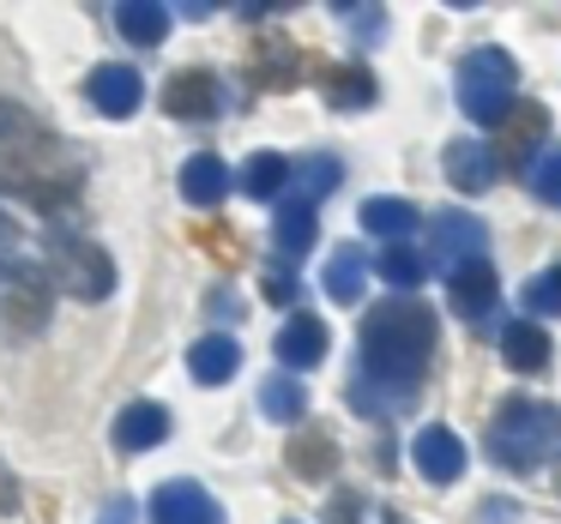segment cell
<instances>
[{
	"instance_id": "3957f363",
	"label": "cell",
	"mask_w": 561,
	"mask_h": 524,
	"mask_svg": "<svg viewBox=\"0 0 561 524\" xmlns=\"http://www.w3.org/2000/svg\"><path fill=\"white\" fill-rule=\"evenodd\" d=\"M489 458L513 476H531L543 470L549 458L561 452V410L556 404H537V398H507L495 416H489V434H483Z\"/></svg>"
},
{
	"instance_id": "9a60e30c",
	"label": "cell",
	"mask_w": 561,
	"mask_h": 524,
	"mask_svg": "<svg viewBox=\"0 0 561 524\" xmlns=\"http://www.w3.org/2000/svg\"><path fill=\"white\" fill-rule=\"evenodd\" d=\"M549 331L537 326V319H507L501 326V362L513 368V374H543L549 368Z\"/></svg>"
},
{
	"instance_id": "e0dca14e",
	"label": "cell",
	"mask_w": 561,
	"mask_h": 524,
	"mask_svg": "<svg viewBox=\"0 0 561 524\" xmlns=\"http://www.w3.org/2000/svg\"><path fill=\"white\" fill-rule=\"evenodd\" d=\"M110 434L122 452H151L158 440H170V410H163V404H127Z\"/></svg>"
},
{
	"instance_id": "52a82bcc",
	"label": "cell",
	"mask_w": 561,
	"mask_h": 524,
	"mask_svg": "<svg viewBox=\"0 0 561 524\" xmlns=\"http://www.w3.org/2000/svg\"><path fill=\"white\" fill-rule=\"evenodd\" d=\"M471 259H489V230L471 218V211H435L428 218V271H459L471 266Z\"/></svg>"
},
{
	"instance_id": "ac0fdd59",
	"label": "cell",
	"mask_w": 561,
	"mask_h": 524,
	"mask_svg": "<svg viewBox=\"0 0 561 524\" xmlns=\"http://www.w3.org/2000/svg\"><path fill=\"white\" fill-rule=\"evenodd\" d=\"M224 194H230V163L211 158V151H194L182 163V199L187 206H224Z\"/></svg>"
},
{
	"instance_id": "9c48e42d",
	"label": "cell",
	"mask_w": 561,
	"mask_h": 524,
	"mask_svg": "<svg viewBox=\"0 0 561 524\" xmlns=\"http://www.w3.org/2000/svg\"><path fill=\"white\" fill-rule=\"evenodd\" d=\"M447 302H453V314L459 319H471L477 331L495 319V302H501V283H495V271H489V259H471V266H459L447 278Z\"/></svg>"
},
{
	"instance_id": "83f0119b",
	"label": "cell",
	"mask_w": 561,
	"mask_h": 524,
	"mask_svg": "<svg viewBox=\"0 0 561 524\" xmlns=\"http://www.w3.org/2000/svg\"><path fill=\"white\" fill-rule=\"evenodd\" d=\"M549 133V109L543 103H525V109H513V133H507V163H525V145H537V139ZM531 170V163H525Z\"/></svg>"
},
{
	"instance_id": "5b68a950",
	"label": "cell",
	"mask_w": 561,
	"mask_h": 524,
	"mask_svg": "<svg viewBox=\"0 0 561 524\" xmlns=\"http://www.w3.org/2000/svg\"><path fill=\"white\" fill-rule=\"evenodd\" d=\"M513 97H519V61H513L507 49L483 43V49H471L459 61V109L471 115L477 127L507 121Z\"/></svg>"
},
{
	"instance_id": "44dd1931",
	"label": "cell",
	"mask_w": 561,
	"mask_h": 524,
	"mask_svg": "<svg viewBox=\"0 0 561 524\" xmlns=\"http://www.w3.org/2000/svg\"><path fill=\"white\" fill-rule=\"evenodd\" d=\"M236 187H242L248 199H278L284 187H290V158H278V151H254V158L242 163V175H236Z\"/></svg>"
},
{
	"instance_id": "8992f818",
	"label": "cell",
	"mask_w": 561,
	"mask_h": 524,
	"mask_svg": "<svg viewBox=\"0 0 561 524\" xmlns=\"http://www.w3.org/2000/svg\"><path fill=\"white\" fill-rule=\"evenodd\" d=\"M43 247H49V271H55V283H61L67 295H79V302H103V295L115 290V259L103 254L91 235L55 223Z\"/></svg>"
},
{
	"instance_id": "4fadbf2b",
	"label": "cell",
	"mask_w": 561,
	"mask_h": 524,
	"mask_svg": "<svg viewBox=\"0 0 561 524\" xmlns=\"http://www.w3.org/2000/svg\"><path fill=\"white\" fill-rule=\"evenodd\" d=\"M163 109H170L175 121H211V115L224 109V91L211 73H175L170 85H163Z\"/></svg>"
},
{
	"instance_id": "f546056e",
	"label": "cell",
	"mask_w": 561,
	"mask_h": 524,
	"mask_svg": "<svg viewBox=\"0 0 561 524\" xmlns=\"http://www.w3.org/2000/svg\"><path fill=\"white\" fill-rule=\"evenodd\" d=\"M556 319L561 314V266H549V271H537L531 283H525V319Z\"/></svg>"
},
{
	"instance_id": "7402d4cb",
	"label": "cell",
	"mask_w": 561,
	"mask_h": 524,
	"mask_svg": "<svg viewBox=\"0 0 561 524\" xmlns=\"http://www.w3.org/2000/svg\"><path fill=\"white\" fill-rule=\"evenodd\" d=\"M416 223H423V218H416L411 199H368V206H363V230L380 235V242H392V247H399Z\"/></svg>"
},
{
	"instance_id": "cb8c5ba5",
	"label": "cell",
	"mask_w": 561,
	"mask_h": 524,
	"mask_svg": "<svg viewBox=\"0 0 561 524\" xmlns=\"http://www.w3.org/2000/svg\"><path fill=\"white\" fill-rule=\"evenodd\" d=\"M320 91H327L332 109H368V103H375V79H368V67H327Z\"/></svg>"
},
{
	"instance_id": "e575fe53",
	"label": "cell",
	"mask_w": 561,
	"mask_h": 524,
	"mask_svg": "<svg viewBox=\"0 0 561 524\" xmlns=\"http://www.w3.org/2000/svg\"><path fill=\"white\" fill-rule=\"evenodd\" d=\"M115 524H127V519H115Z\"/></svg>"
},
{
	"instance_id": "d6a6232c",
	"label": "cell",
	"mask_w": 561,
	"mask_h": 524,
	"mask_svg": "<svg viewBox=\"0 0 561 524\" xmlns=\"http://www.w3.org/2000/svg\"><path fill=\"white\" fill-rule=\"evenodd\" d=\"M266 295H272V302H290V295H296V278H290L284 266H272V278H266Z\"/></svg>"
},
{
	"instance_id": "5bb4252c",
	"label": "cell",
	"mask_w": 561,
	"mask_h": 524,
	"mask_svg": "<svg viewBox=\"0 0 561 524\" xmlns=\"http://www.w3.org/2000/svg\"><path fill=\"white\" fill-rule=\"evenodd\" d=\"M278 362L284 368H314L320 356L332 350V331H327V319H314V314H296V319H284L278 326Z\"/></svg>"
},
{
	"instance_id": "4dcf8cb0",
	"label": "cell",
	"mask_w": 561,
	"mask_h": 524,
	"mask_svg": "<svg viewBox=\"0 0 561 524\" xmlns=\"http://www.w3.org/2000/svg\"><path fill=\"white\" fill-rule=\"evenodd\" d=\"M525 187H531V194L543 199V206H556V211H561V145H556V151H543V158H537L531 170H525Z\"/></svg>"
},
{
	"instance_id": "603a6c76",
	"label": "cell",
	"mask_w": 561,
	"mask_h": 524,
	"mask_svg": "<svg viewBox=\"0 0 561 524\" xmlns=\"http://www.w3.org/2000/svg\"><path fill=\"white\" fill-rule=\"evenodd\" d=\"M344 182V163L339 158H308V163H290V199H302V206H320V199L332 194V187Z\"/></svg>"
},
{
	"instance_id": "1f68e13d",
	"label": "cell",
	"mask_w": 561,
	"mask_h": 524,
	"mask_svg": "<svg viewBox=\"0 0 561 524\" xmlns=\"http://www.w3.org/2000/svg\"><path fill=\"white\" fill-rule=\"evenodd\" d=\"M339 19H351V25H356V43H380V25H387L380 7H351V0L339 7Z\"/></svg>"
},
{
	"instance_id": "d6986e66",
	"label": "cell",
	"mask_w": 561,
	"mask_h": 524,
	"mask_svg": "<svg viewBox=\"0 0 561 524\" xmlns=\"http://www.w3.org/2000/svg\"><path fill=\"white\" fill-rule=\"evenodd\" d=\"M363 283H368V254L356 242H344V247H332L327 254V295L332 302H363Z\"/></svg>"
},
{
	"instance_id": "ba28073f",
	"label": "cell",
	"mask_w": 561,
	"mask_h": 524,
	"mask_svg": "<svg viewBox=\"0 0 561 524\" xmlns=\"http://www.w3.org/2000/svg\"><path fill=\"white\" fill-rule=\"evenodd\" d=\"M411 464L423 470V482L447 488L465 476V440L453 434L447 422H428V428H416V440H411Z\"/></svg>"
},
{
	"instance_id": "484cf974",
	"label": "cell",
	"mask_w": 561,
	"mask_h": 524,
	"mask_svg": "<svg viewBox=\"0 0 561 524\" xmlns=\"http://www.w3.org/2000/svg\"><path fill=\"white\" fill-rule=\"evenodd\" d=\"M115 25H122V37H134V43H163L170 7H158V0H127V7H115Z\"/></svg>"
},
{
	"instance_id": "6da1fadb",
	"label": "cell",
	"mask_w": 561,
	"mask_h": 524,
	"mask_svg": "<svg viewBox=\"0 0 561 524\" xmlns=\"http://www.w3.org/2000/svg\"><path fill=\"white\" fill-rule=\"evenodd\" d=\"M435 356V314L411 295L399 302L368 307L363 331H356V380H351V404L375 422H392L399 410H411L416 386L428 374Z\"/></svg>"
},
{
	"instance_id": "4316f807",
	"label": "cell",
	"mask_w": 561,
	"mask_h": 524,
	"mask_svg": "<svg viewBox=\"0 0 561 524\" xmlns=\"http://www.w3.org/2000/svg\"><path fill=\"white\" fill-rule=\"evenodd\" d=\"M290 464L302 482H320V476H332V464H339V446H332L327 434H296L290 440Z\"/></svg>"
},
{
	"instance_id": "d4e9b609",
	"label": "cell",
	"mask_w": 561,
	"mask_h": 524,
	"mask_svg": "<svg viewBox=\"0 0 561 524\" xmlns=\"http://www.w3.org/2000/svg\"><path fill=\"white\" fill-rule=\"evenodd\" d=\"M260 410L272 416V422H302L308 416V392L296 374H272L266 386H260Z\"/></svg>"
},
{
	"instance_id": "277c9868",
	"label": "cell",
	"mask_w": 561,
	"mask_h": 524,
	"mask_svg": "<svg viewBox=\"0 0 561 524\" xmlns=\"http://www.w3.org/2000/svg\"><path fill=\"white\" fill-rule=\"evenodd\" d=\"M49 319V278L25 259V235L0 211V326L37 331Z\"/></svg>"
},
{
	"instance_id": "30bf717a",
	"label": "cell",
	"mask_w": 561,
	"mask_h": 524,
	"mask_svg": "<svg viewBox=\"0 0 561 524\" xmlns=\"http://www.w3.org/2000/svg\"><path fill=\"white\" fill-rule=\"evenodd\" d=\"M440 170H447V182L459 187V194H489L495 175H501V158L483 139H453V145L440 151Z\"/></svg>"
},
{
	"instance_id": "2e32d148",
	"label": "cell",
	"mask_w": 561,
	"mask_h": 524,
	"mask_svg": "<svg viewBox=\"0 0 561 524\" xmlns=\"http://www.w3.org/2000/svg\"><path fill=\"white\" fill-rule=\"evenodd\" d=\"M236 368H242V343L224 338V331H211V338H199L194 350H187V374H194L199 386H230Z\"/></svg>"
},
{
	"instance_id": "836d02e7",
	"label": "cell",
	"mask_w": 561,
	"mask_h": 524,
	"mask_svg": "<svg viewBox=\"0 0 561 524\" xmlns=\"http://www.w3.org/2000/svg\"><path fill=\"white\" fill-rule=\"evenodd\" d=\"M356 506H363L356 494H339V500H332V524H363V519H356Z\"/></svg>"
},
{
	"instance_id": "8fae6325",
	"label": "cell",
	"mask_w": 561,
	"mask_h": 524,
	"mask_svg": "<svg viewBox=\"0 0 561 524\" xmlns=\"http://www.w3.org/2000/svg\"><path fill=\"white\" fill-rule=\"evenodd\" d=\"M85 91H91V103H98V115H110V121H127V115L146 103V79H139L134 67H115V61H103L98 73L85 79Z\"/></svg>"
},
{
	"instance_id": "7a4b0ae2",
	"label": "cell",
	"mask_w": 561,
	"mask_h": 524,
	"mask_svg": "<svg viewBox=\"0 0 561 524\" xmlns=\"http://www.w3.org/2000/svg\"><path fill=\"white\" fill-rule=\"evenodd\" d=\"M0 194L31 199L37 211H61L67 199H79V158L13 103H0Z\"/></svg>"
},
{
	"instance_id": "7c38bea8",
	"label": "cell",
	"mask_w": 561,
	"mask_h": 524,
	"mask_svg": "<svg viewBox=\"0 0 561 524\" xmlns=\"http://www.w3.org/2000/svg\"><path fill=\"white\" fill-rule=\"evenodd\" d=\"M151 524H224V512L199 482H163L151 494Z\"/></svg>"
},
{
	"instance_id": "ffe728a7",
	"label": "cell",
	"mask_w": 561,
	"mask_h": 524,
	"mask_svg": "<svg viewBox=\"0 0 561 524\" xmlns=\"http://www.w3.org/2000/svg\"><path fill=\"white\" fill-rule=\"evenodd\" d=\"M320 223H314V206H302V199H284L278 206V223H272V242H278L284 259H302L308 247H314Z\"/></svg>"
},
{
	"instance_id": "f1b7e54d",
	"label": "cell",
	"mask_w": 561,
	"mask_h": 524,
	"mask_svg": "<svg viewBox=\"0 0 561 524\" xmlns=\"http://www.w3.org/2000/svg\"><path fill=\"white\" fill-rule=\"evenodd\" d=\"M380 278L392 283V290H416V283L428 278V266H423V254H416V247H387V254H380Z\"/></svg>"
}]
</instances>
